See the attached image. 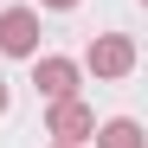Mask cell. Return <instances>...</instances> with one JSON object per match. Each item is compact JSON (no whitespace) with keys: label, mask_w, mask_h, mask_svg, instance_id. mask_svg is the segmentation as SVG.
<instances>
[{"label":"cell","mask_w":148,"mask_h":148,"mask_svg":"<svg viewBox=\"0 0 148 148\" xmlns=\"http://www.w3.org/2000/svg\"><path fill=\"white\" fill-rule=\"evenodd\" d=\"M39 45V13L26 7H13V13H0V52H13V58H26Z\"/></svg>","instance_id":"1"},{"label":"cell","mask_w":148,"mask_h":148,"mask_svg":"<svg viewBox=\"0 0 148 148\" xmlns=\"http://www.w3.org/2000/svg\"><path fill=\"white\" fill-rule=\"evenodd\" d=\"M32 84H39V97L58 103V97L77 90V64H71V58H39V64H32Z\"/></svg>","instance_id":"2"},{"label":"cell","mask_w":148,"mask_h":148,"mask_svg":"<svg viewBox=\"0 0 148 148\" xmlns=\"http://www.w3.org/2000/svg\"><path fill=\"white\" fill-rule=\"evenodd\" d=\"M90 129H97V122H90V110L77 103V97H58V103H52V135L58 142H84Z\"/></svg>","instance_id":"3"},{"label":"cell","mask_w":148,"mask_h":148,"mask_svg":"<svg viewBox=\"0 0 148 148\" xmlns=\"http://www.w3.org/2000/svg\"><path fill=\"white\" fill-rule=\"evenodd\" d=\"M90 64H97V77H122V71L135 64V45L129 39H97L90 45Z\"/></svg>","instance_id":"4"},{"label":"cell","mask_w":148,"mask_h":148,"mask_svg":"<svg viewBox=\"0 0 148 148\" xmlns=\"http://www.w3.org/2000/svg\"><path fill=\"white\" fill-rule=\"evenodd\" d=\"M97 148H142V129H135V122H129V116H116V122H110V129H103V135H97Z\"/></svg>","instance_id":"5"},{"label":"cell","mask_w":148,"mask_h":148,"mask_svg":"<svg viewBox=\"0 0 148 148\" xmlns=\"http://www.w3.org/2000/svg\"><path fill=\"white\" fill-rule=\"evenodd\" d=\"M45 7H77V0H45Z\"/></svg>","instance_id":"6"},{"label":"cell","mask_w":148,"mask_h":148,"mask_svg":"<svg viewBox=\"0 0 148 148\" xmlns=\"http://www.w3.org/2000/svg\"><path fill=\"white\" fill-rule=\"evenodd\" d=\"M0 110H7V84H0Z\"/></svg>","instance_id":"7"},{"label":"cell","mask_w":148,"mask_h":148,"mask_svg":"<svg viewBox=\"0 0 148 148\" xmlns=\"http://www.w3.org/2000/svg\"><path fill=\"white\" fill-rule=\"evenodd\" d=\"M64 148H71V142H64Z\"/></svg>","instance_id":"8"}]
</instances>
